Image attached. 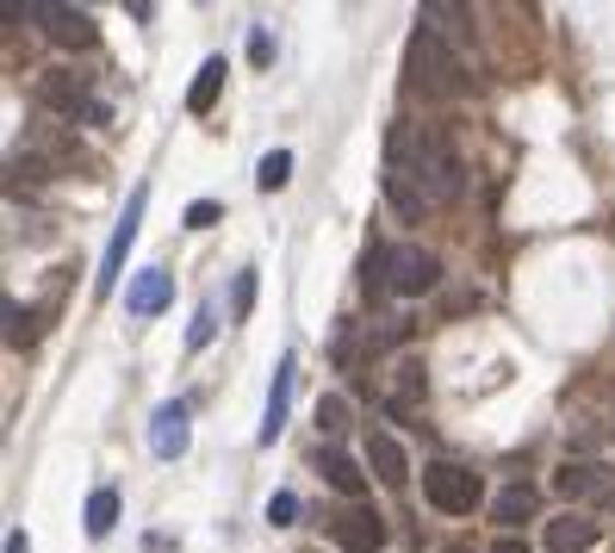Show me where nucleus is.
<instances>
[{
	"label": "nucleus",
	"mask_w": 615,
	"mask_h": 553,
	"mask_svg": "<svg viewBox=\"0 0 615 553\" xmlns=\"http://www.w3.org/2000/svg\"><path fill=\"white\" fill-rule=\"evenodd\" d=\"M596 534H603V529H596L591 516H559V522H547V548H554V553H584Z\"/></svg>",
	"instance_id": "nucleus-14"
},
{
	"label": "nucleus",
	"mask_w": 615,
	"mask_h": 553,
	"mask_svg": "<svg viewBox=\"0 0 615 553\" xmlns=\"http://www.w3.org/2000/svg\"><path fill=\"white\" fill-rule=\"evenodd\" d=\"M491 516H498L503 529H517V522H529V516H535V492H529V485H510V492H503L498 504H491Z\"/></svg>",
	"instance_id": "nucleus-20"
},
{
	"label": "nucleus",
	"mask_w": 615,
	"mask_h": 553,
	"mask_svg": "<svg viewBox=\"0 0 615 553\" xmlns=\"http://www.w3.org/2000/svg\"><path fill=\"white\" fill-rule=\"evenodd\" d=\"M224 76H231V69H224V57H206L199 62V81H193V94H187V113L193 118H206L218 106V88H224Z\"/></svg>",
	"instance_id": "nucleus-15"
},
{
	"label": "nucleus",
	"mask_w": 615,
	"mask_h": 553,
	"mask_svg": "<svg viewBox=\"0 0 615 553\" xmlns=\"http://www.w3.org/2000/svg\"><path fill=\"white\" fill-rule=\"evenodd\" d=\"M385 169H404V174H410V181L429 193V206L461 199V155L448 150L436 131L392 125V131H385Z\"/></svg>",
	"instance_id": "nucleus-1"
},
{
	"label": "nucleus",
	"mask_w": 615,
	"mask_h": 553,
	"mask_svg": "<svg viewBox=\"0 0 615 553\" xmlns=\"http://www.w3.org/2000/svg\"><path fill=\"white\" fill-rule=\"evenodd\" d=\"M32 20H44V32L62 44V50H88L94 44V20L81 13V7H50V0H38V7H25Z\"/></svg>",
	"instance_id": "nucleus-8"
},
{
	"label": "nucleus",
	"mask_w": 615,
	"mask_h": 553,
	"mask_svg": "<svg viewBox=\"0 0 615 553\" xmlns=\"http://www.w3.org/2000/svg\"><path fill=\"white\" fill-rule=\"evenodd\" d=\"M7 553H32V541H25V529H13V534H7Z\"/></svg>",
	"instance_id": "nucleus-29"
},
{
	"label": "nucleus",
	"mask_w": 615,
	"mask_h": 553,
	"mask_svg": "<svg viewBox=\"0 0 615 553\" xmlns=\"http://www.w3.org/2000/svg\"><path fill=\"white\" fill-rule=\"evenodd\" d=\"M385 280H392V292L417 299V292H436L442 262H436L429 249H417V243H398V249H385Z\"/></svg>",
	"instance_id": "nucleus-5"
},
{
	"label": "nucleus",
	"mask_w": 615,
	"mask_h": 553,
	"mask_svg": "<svg viewBox=\"0 0 615 553\" xmlns=\"http://www.w3.org/2000/svg\"><path fill=\"white\" fill-rule=\"evenodd\" d=\"M448 553H466V548H448Z\"/></svg>",
	"instance_id": "nucleus-31"
},
{
	"label": "nucleus",
	"mask_w": 615,
	"mask_h": 553,
	"mask_svg": "<svg viewBox=\"0 0 615 553\" xmlns=\"http://www.w3.org/2000/svg\"><path fill=\"white\" fill-rule=\"evenodd\" d=\"M317 429H324V436H343L348 429V399H336V392L317 399Z\"/></svg>",
	"instance_id": "nucleus-24"
},
{
	"label": "nucleus",
	"mask_w": 615,
	"mask_h": 553,
	"mask_svg": "<svg viewBox=\"0 0 615 553\" xmlns=\"http://www.w3.org/2000/svg\"><path fill=\"white\" fill-rule=\"evenodd\" d=\"M169 299H174V274H162V267H143V274H131V287H125V311L131 318H155Z\"/></svg>",
	"instance_id": "nucleus-12"
},
{
	"label": "nucleus",
	"mask_w": 615,
	"mask_h": 553,
	"mask_svg": "<svg viewBox=\"0 0 615 553\" xmlns=\"http://www.w3.org/2000/svg\"><path fill=\"white\" fill-rule=\"evenodd\" d=\"M292 516H299V497H292V492H274V504H268V522H274V529H287Z\"/></svg>",
	"instance_id": "nucleus-27"
},
{
	"label": "nucleus",
	"mask_w": 615,
	"mask_h": 553,
	"mask_svg": "<svg viewBox=\"0 0 615 553\" xmlns=\"http://www.w3.org/2000/svg\"><path fill=\"white\" fill-rule=\"evenodd\" d=\"M423 497L442 516H473L479 510V497H485V485H479V473H466V466H454V460H436V466L423 473Z\"/></svg>",
	"instance_id": "nucleus-4"
},
{
	"label": "nucleus",
	"mask_w": 615,
	"mask_h": 553,
	"mask_svg": "<svg viewBox=\"0 0 615 553\" xmlns=\"http://www.w3.org/2000/svg\"><path fill=\"white\" fill-rule=\"evenodd\" d=\"M329 529H336L343 553H380L385 548V522H380V510H367V504H348Z\"/></svg>",
	"instance_id": "nucleus-9"
},
{
	"label": "nucleus",
	"mask_w": 615,
	"mask_h": 553,
	"mask_svg": "<svg viewBox=\"0 0 615 553\" xmlns=\"http://www.w3.org/2000/svg\"><path fill=\"white\" fill-rule=\"evenodd\" d=\"M491 553H529V541H517V534H503V541H498Z\"/></svg>",
	"instance_id": "nucleus-30"
},
{
	"label": "nucleus",
	"mask_w": 615,
	"mask_h": 553,
	"mask_svg": "<svg viewBox=\"0 0 615 553\" xmlns=\"http://www.w3.org/2000/svg\"><path fill=\"white\" fill-rule=\"evenodd\" d=\"M385 199H392L404 218H423V206H429V193L417 187V181H410L404 169H385Z\"/></svg>",
	"instance_id": "nucleus-17"
},
{
	"label": "nucleus",
	"mask_w": 615,
	"mask_h": 553,
	"mask_svg": "<svg viewBox=\"0 0 615 553\" xmlns=\"http://www.w3.org/2000/svg\"><path fill=\"white\" fill-rule=\"evenodd\" d=\"M81 522H88V534H94V541L118 529V492H113V485H100V492L88 497V516H81Z\"/></svg>",
	"instance_id": "nucleus-18"
},
{
	"label": "nucleus",
	"mask_w": 615,
	"mask_h": 553,
	"mask_svg": "<svg viewBox=\"0 0 615 553\" xmlns=\"http://www.w3.org/2000/svg\"><path fill=\"white\" fill-rule=\"evenodd\" d=\"M255 311V267H236V287H231V318L243 324Z\"/></svg>",
	"instance_id": "nucleus-23"
},
{
	"label": "nucleus",
	"mask_w": 615,
	"mask_h": 553,
	"mask_svg": "<svg viewBox=\"0 0 615 553\" xmlns=\"http://www.w3.org/2000/svg\"><path fill=\"white\" fill-rule=\"evenodd\" d=\"M143 206H150V187H131V199H125V218L113 224V243H106V255H100L94 299H113V292H118V274H125V255H131V243H137V224H143Z\"/></svg>",
	"instance_id": "nucleus-3"
},
{
	"label": "nucleus",
	"mask_w": 615,
	"mask_h": 553,
	"mask_svg": "<svg viewBox=\"0 0 615 553\" xmlns=\"http://www.w3.org/2000/svg\"><path fill=\"white\" fill-rule=\"evenodd\" d=\"M250 62H255V69H268V62H274V38H268V25H255V32H250Z\"/></svg>",
	"instance_id": "nucleus-28"
},
{
	"label": "nucleus",
	"mask_w": 615,
	"mask_h": 553,
	"mask_svg": "<svg viewBox=\"0 0 615 553\" xmlns=\"http://www.w3.org/2000/svg\"><path fill=\"white\" fill-rule=\"evenodd\" d=\"M212 336H218V311L199 306V311H193V330H187V348H206Z\"/></svg>",
	"instance_id": "nucleus-25"
},
{
	"label": "nucleus",
	"mask_w": 615,
	"mask_h": 553,
	"mask_svg": "<svg viewBox=\"0 0 615 553\" xmlns=\"http://www.w3.org/2000/svg\"><path fill=\"white\" fill-rule=\"evenodd\" d=\"M287 181H292V155L287 150H268V155H262V169H255V187H262V193H280Z\"/></svg>",
	"instance_id": "nucleus-21"
},
{
	"label": "nucleus",
	"mask_w": 615,
	"mask_h": 553,
	"mask_svg": "<svg viewBox=\"0 0 615 553\" xmlns=\"http://www.w3.org/2000/svg\"><path fill=\"white\" fill-rule=\"evenodd\" d=\"M423 392H429L423 361H404L398 367V392H392V411H398V417H404V411H417V399H423Z\"/></svg>",
	"instance_id": "nucleus-19"
},
{
	"label": "nucleus",
	"mask_w": 615,
	"mask_h": 553,
	"mask_svg": "<svg viewBox=\"0 0 615 553\" xmlns=\"http://www.w3.org/2000/svg\"><path fill=\"white\" fill-rule=\"evenodd\" d=\"M292 385H299V361H292V355H280V367H274V385H268V411H262V448H274V436L287 429Z\"/></svg>",
	"instance_id": "nucleus-10"
},
{
	"label": "nucleus",
	"mask_w": 615,
	"mask_h": 553,
	"mask_svg": "<svg viewBox=\"0 0 615 553\" xmlns=\"http://www.w3.org/2000/svg\"><path fill=\"white\" fill-rule=\"evenodd\" d=\"M218 218H224V206H218V199H193V206H187V230H212Z\"/></svg>",
	"instance_id": "nucleus-26"
},
{
	"label": "nucleus",
	"mask_w": 615,
	"mask_h": 553,
	"mask_svg": "<svg viewBox=\"0 0 615 553\" xmlns=\"http://www.w3.org/2000/svg\"><path fill=\"white\" fill-rule=\"evenodd\" d=\"M7 343H13V348H32V343H38V311H32V306H13V299H7Z\"/></svg>",
	"instance_id": "nucleus-22"
},
{
	"label": "nucleus",
	"mask_w": 615,
	"mask_h": 553,
	"mask_svg": "<svg viewBox=\"0 0 615 553\" xmlns=\"http://www.w3.org/2000/svg\"><path fill=\"white\" fill-rule=\"evenodd\" d=\"M187 441H193V429H187V404H155V417H150V448L162 460H181L187 454Z\"/></svg>",
	"instance_id": "nucleus-11"
},
{
	"label": "nucleus",
	"mask_w": 615,
	"mask_h": 553,
	"mask_svg": "<svg viewBox=\"0 0 615 553\" xmlns=\"http://www.w3.org/2000/svg\"><path fill=\"white\" fill-rule=\"evenodd\" d=\"M554 492L572 497V504H615V473L596 460H566L554 473Z\"/></svg>",
	"instance_id": "nucleus-6"
},
{
	"label": "nucleus",
	"mask_w": 615,
	"mask_h": 553,
	"mask_svg": "<svg viewBox=\"0 0 615 553\" xmlns=\"http://www.w3.org/2000/svg\"><path fill=\"white\" fill-rule=\"evenodd\" d=\"M317 473H324L343 497H361V492H367V473H361V466H355L348 454H336V448H324V454H317Z\"/></svg>",
	"instance_id": "nucleus-16"
},
{
	"label": "nucleus",
	"mask_w": 615,
	"mask_h": 553,
	"mask_svg": "<svg viewBox=\"0 0 615 553\" xmlns=\"http://www.w3.org/2000/svg\"><path fill=\"white\" fill-rule=\"evenodd\" d=\"M404 76H410V88L417 94H429V100H454L466 88V69H461V57L448 50L436 32H410V44H404Z\"/></svg>",
	"instance_id": "nucleus-2"
},
{
	"label": "nucleus",
	"mask_w": 615,
	"mask_h": 553,
	"mask_svg": "<svg viewBox=\"0 0 615 553\" xmlns=\"http://www.w3.org/2000/svg\"><path fill=\"white\" fill-rule=\"evenodd\" d=\"M367 466H373V479H380V485H392V492L410 479V460H404V448L385 436V429H367Z\"/></svg>",
	"instance_id": "nucleus-13"
},
{
	"label": "nucleus",
	"mask_w": 615,
	"mask_h": 553,
	"mask_svg": "<svg viewBox=\"0 0 615 553\" xmlns=\"http://www.w3.org/2000/svg\"><path fill=\"white\" fill-rule=\"evenodd\" d=\"M38 100L50 106V113H69V118H88L100 106L94 94H88V76H76V69H44L38 76Z\"/></svg>",
	"instance_id": "nucleus-7"
}]
</instances>
